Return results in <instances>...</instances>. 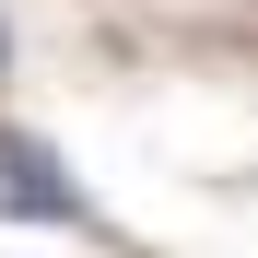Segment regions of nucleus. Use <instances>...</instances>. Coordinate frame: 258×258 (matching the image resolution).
Returning a JSON list of instances; mask_svg holds the SVG:
<instances>
[{"label":"nucleus","instance_id":"obj_1","mask_svg":"<svg viewBox=\"0 0 258 258\" xmlns=\"http://www.w3.org/2000/svg\"><path fill=\"white\" fill-rule=\"evenodd\" d=\"M0 211L12 223H82V188L59 176V153L35 129H0Z\"/></svg>","mask_w":258,"mask_h":258}]
</instances>
